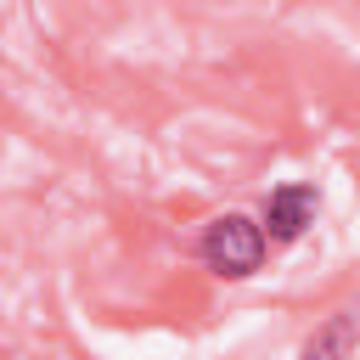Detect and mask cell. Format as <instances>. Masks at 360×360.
<instances>
[{"mask_svg":"<svg viewBox=\"0 0 360 360\" xmlns=\"http://www.w3.org/2000/svg\"><path fill=\"white\" fill-rule=\"evenodd\" d=\"M354 343H360V326H354L349 309H338V315H326L321 332H309V338L298 343V354H309V360H349Z\"/></svg>","mask_w":360,"mask_h":360,"instance_id":"obj_3","label":"cell"},{"mask_svg":"<svg viewBox=\"0 0 360 360\" xmlns=\"http://www.w3.org/2000/svg\"><path fill=\"white\" fill-rule=\"evenodd\" d=\"M321 208H326V191H321L315 180H276V186L259 197L253 219H259V231H264L270 248H298V242L321 225Z\"/></svg>","mask_w":360,"mask_h":360,"instance_id":"obj_2","label":"cell"},{"mask_svg":"<svg viewBox=\"0 0 360 360\" xmlns=\"http://www.w3.org/2000/svg\"><path fill=\"white\" fill-rule=\"evenodd\" d=\"M197 264L214 281H253L270 264V242L259 231V219L248 208H225L214 219H202L197 231Z\"/></svg>","mask_w":360,"mask_h":360,"instance_id":"obj_1","label":"cell"}]
</instances>
